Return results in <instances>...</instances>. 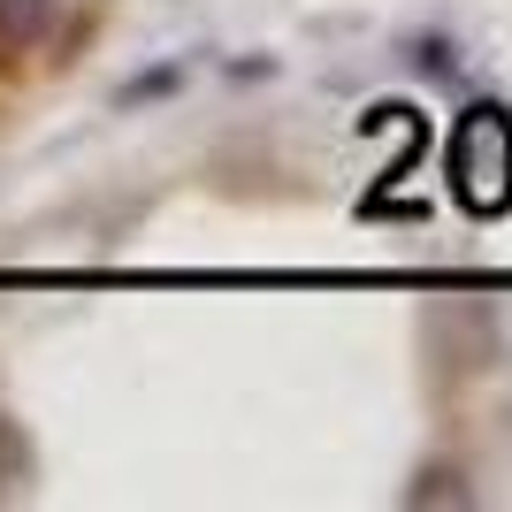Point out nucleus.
Here are the masks:
<instances>
[{
  "instance_id": "nucleus-1",
  "label": "nucleus",
  "mask_w": 512,
  "mask_h": 512,
  "mask_svg": "<svg viewBox=\"0 0 512 512\" xmlns=\"http://www.w3.org/2000/svg\"><path fill=\"white\" fill-rule=\"evenodd\" d=\"M54 31V0H0V54H23Z\"/></svg>"
}]
</instances>
